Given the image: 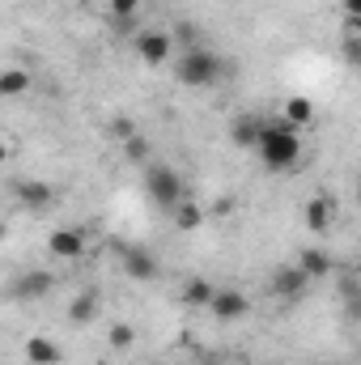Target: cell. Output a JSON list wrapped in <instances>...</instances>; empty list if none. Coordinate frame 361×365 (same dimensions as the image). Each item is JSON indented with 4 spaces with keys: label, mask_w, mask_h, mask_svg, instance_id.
<instances>
[{
    "label": "cell",
    "mask_w": 361,
    "mask_h": 365,
    "mask_svg": "<svg viewBox=\"0 0 361 365\" xmlns=\"http://www.w3.org/2000/svg\"><path fill=\"white\" fill-rule=\"evenodd\" d=\"M357 9L361 0H345V21H357Z\"/></svg>",
    "instance_id": "cb8c5ba5"
},
{
    "label": "cell",
    "mask_w": 361,
    "mask_h": 365,
    "mask_svg": "<svg viewBox=\"0 0 361 365\" xmlns=\"http://www.w3.org/2000/svg\"><path fill=\"white\" fill-rule=\"evenodd\" d=\"M208 310H213V319H221V323H238V319H247L251 302H247L243 289H230V284H225V289H213Z\"/></svg>",
    "instance_id": "8992f818"
},
{
    "label": "cell",
    "mask_w": 361,
    "mask_h": 365,
    "mask_svg": "<svg viewBox=\"0 0 361 365\" xmlns=\"http://www.w3.org/2000/svg\"><path fill=\"white\" fill-rule=\"evenodd\" d=\"M132 47H136V56H141L149 68H158V64L171 60V51H175V34H166V30H141Z\"/></svg>",
    "instance_id": "5b68a950"
},
{
    "label": "cell",
    "mask_w": 361,
    "mask_h": 365,
    "mask_svg": "<svg viewBox=\"0 0 361 365\" xmlns=\"http://www.w3.org/2000/svg\"><path fill=\"white\" fill-rule=\"evenodd\" d=\"M111 132H115V136H119V140H128V136H136V123H132V119H128V115H119V119H115V123H111Z\"/></svg>",
    "instance_id": "603a6c76"
},
{
    "label": "cell",
    "mask_w": 361,
    "mask_h": 365,
    "mask_svg": "<svg viewBox=\"0 0 361 365\" xmlns=\"http://www.w3.org/2000/svg\"><path fill=\"white\" fill-rule=\"evenodd\" d=\"M132 340H136V331H132L128 323H115V327L106 331V344H111V349H132Z\"/></svg>",
    "instance_id": "44dd1931"
},
{
    "label": "cell",
    "mask_w": 361,
    "mask_h": 365,
    "mask_svg": "<svg viewBox=\"0 0 361 365\" xmlns=\"http://www.w3.org/2000/svg\"><path fill=\"white\" fill-rule=\"evenodd\" d=\"M30 86H34V77L26 68H4L0 73V98H21Z\"/></svg>",
    "instance_id": "e0dca14e"
},
{
    "label": "cell",
    "mask_w": 361,
    "mask_h": 365,
    "mask_svg": "<svg viewBox=\"0 0 361 365\" xmlns=\"http://www.w3.org/2000/svg\"><path fill=\"white\" fill-rule=\"evenodd\" d=\"M175 225H179V230H200V225H204V208H200L195 200H179V204H175Z\"/></svg>",
    "instance_id": "d6986e66"
},
{
    "label": "cell",
    "mask_w": 361,
    "mask_h": 365,
    "mask_svg": "<svg viewBox=\"0 0 361 365\" xmlns=\"http://www.w3.org/2000/svg\"><path fill=\"white\" fill-rule=\"evenodd\" d=\"M51 289H56V276L43 272V268H34V272L13 276V284H9V297H13V302H39V297H47Z\"/></svg>",
    "instance_id": "52a82bcc"
},
{
    "label": "cell",
    "mask_w": 361,
    "mask_h": 365,
    "mask_svg": "<svg viewBox=\"0 0 361 365\" xmlns=\"http://www.w3.org/2000/svg\"><path fill=\"white\" fill-rule=\"evenodd\" d=\"M47 251L56 255V259H81L86 251H90V238H86V230H77V225H56L51 234H47Z\"/></svg>",
    "instance_id": "277c9868"
},
{
    "label": "cell",
    "mask_w": 361,
    "mask_h": 365,
    "mask_svg": "<svg viewBox=\"0 0 361 365\" xmlns=\"http://www.w3.org/2000/svg\"><path fill=\"white\" fill-rule=\"evenodd\" d=\"M315 119V102L310 98H285V106H280V123H289V128H306Z\"/></svg>",
    "instance_id": "9a60e30c"
},
{
    "label": "cell",
    "mask_w": 361,
    "mask_h": 365,
    "mask_svg": "<svg viewBox=\"0 0 361 365\" xmlns=\"http://www.w3.org/2000/svg\"><path fill=\"white\" fill-rule=\"evenodd\" d=\"M145 191H149V200L162 208V212H175V204L187 200V182L179 179V170H171V166H149L145 170Z\"/></svg>",
    "instance_id": "3957f363"
},
{
    "label": "cell",
    "mask_w": 361,
    "mask_h": 365,
    "mask_svg": "<svg viewBox=\"0 0 361 365\" xmlns=\"http://www.w3.org/2000/svg\"><path fill=\"white\" fill-rule=\"evenodd\" d=\"M298 268L306 272V280H327V276L336 272V259H332L323 247H306V251L298 255Z\"/></svg>",
    "instance_id": "4fadbf2b"
},
{
    "label": "cell",
    "mask_w": 361,
    "mask_h": 365,
    "mask_svg": "<svg viewBox=\"0 0 361 365\" xmlns=\"http://www.w3.org/2000/svg\"><path fill=\"white\" fill-rule=\"evenodd\" d=\"M21 357L30 365H60L64 361V353H60V344L51 336H26L21 340Z\"/></svg>",
    "instance_id": "30bf717a"
},
{
    "label": "cell",
    "mask_w": 361,
    "mask_h": 365,
    "mask_svg": "<svg viewBox=\"0 0 361 365\" xmlns=\"http://www.w3.org/2000/svg\"><path fill=\"white\" fill-rule=\"evenodd\" d=\"M123 153H128V162H149V140L145 136H128L123 140Z\"/></svg>",
    "instance_id": "7402d4cb"
},
{
    "label": "cell",
    "mask_w": 361,
    "mask_h": 365,
    "mask_svg": "<svg viewBox=\"0 0 361 365\" xmlns=\"http://www.w3.org/2000/svg\"><path fill=\"white\" fill-rule=\"evenodd\" d=\"M13 195L21 200V208H34V212L56 204V187L43 179H13Z\"/></svg>",
    "instance_id": "ba28073f"
},
{
    "label": "cell",
    "mask_w": 361,
    "mask_h": 365,
    "mask_svg": "<svg viewBox=\"0 0 361 365\" xmlns=\"http://www.w3.org/2000/svg\"><path fill=\"white\" fill-rule=\"evenodd\" d=\"M306 284H310V280H306V272H302L298 264H289V268H276V272H272V293H276V297H285V302H289V297H302V293H306Z\"/></svg>",
    "instance_id": "7c38bea8"
},
{
    "label": "cell",
    "mask_w": 361,
    "mask_h": 365,
    "mask_svg": "<svg viewBox=\"0 0 361 365\" xmlns=\"http://www.w3.org/2000/svg\"><path fill=\"white\" fill-rule=\"evenodd\" d=\"M332 221H336V200H332V195H315V200L306 204V230L327 234Z\"/></svg>",
    "instance_id": "5bb4252c"
},
{
    "label": "cell",
    "mask_w": 361,
    "mask_h": 365,
    "mask_svg": "<svg viewBox=\"0 0 361 365\" xmlns=\"http://www.w3.org/2000/svg\"><path fill=\"white\" fill-rule=\"evenodd\" d=\"M111 13H115V26H119V30H128V26H132V17L141 13V0H111Z\"/></svg>",
    "instance_id": "ffe728a7"
},
{
    "label": "cell",
    "mask_w": 361,
    "mask_h": 365,
    "mask_svg": "<svg viewBox=\"0 0 361 365\" xmlns=\"http://www.w3.org/2000/svg\"><path fill=\"white\" fill-rule=\"evenodd\" d=\"M4 162H9V145L0 140V166H4Z\"/></svg>",
    "instance_id": "d4e9b609"
},
{
    "label": "cell",
    "mask_w": 361,
    "mask_h": 365,
    "mask_svg": "<svg viewBox=\"0 0 361 365\" xmlns=\"http://www.w3.org/2000/svg\"><path fill=\"white\" fill-rule=\"evenodd\" d=\"M264 115H255V110H247V115H238L234 123H230V140L238 145V149H255V140H260V132H264Z\"/></svg>",
    "instance_id": "8fae6325"
},
{
    "label": "cell",
    "mask_w": 361,
    "mask_h": 365,
    "mask_svg": "<svg viewBox=\"0 0 361 365\" xmlns=\"http://www.w3.org/2000/svg\"><path fill=\"white\" fill-rule=\"evenodd\" d=\"M93 314H98V293H93V289L77 293V297H73V306H68V323H73V327H86Z\"/></svg>",
    "instance_id": "2e32d148"
},
{
    "label": "cell",
    "mask_w": 361,
    "mask_h": 365,
    "mask_svg": "<svg viewBox=\"0 0 361 365\" xmlns=\"http://www.w3.org/2000/svg\"><path fill=\"white\" fill-rule=\"evenodd\" d=\"M123 276L145 284V280H158L162 276V264H158V255H149L141 247H123Z\"/></svg>",
    "instance_id": "9c48e42d"
},
{
    "label": "cell",
    "mask_w": 361,
    "mask_h": 365,
    "mask_svg": "<svg viewBox=\"0 0 361 365\" xmlns=\"http://www.w3.org/2000/svg\"><path fill=\"white\" fill-rule=\"evenodd\" d=\"M213 289H217V284H208L204 276H191V280H183V306H208Z\"/></svg>",
    "instance_id": "ac0fdd59"
},
{
    "label": "cell",
    "mask_w": 361,
    "mask_h": 365,
    "mask_svg": "<svg viewBox=\"0 0 361 365\" xmlns=\"http://www.w3.org/2000/svg\"><path fill=\"white\" fill-rule=\"evenodd\" d=\"M225 77V64H221V56H213L208 47H187L179 60V81L187 90H208V86H217Z\"/></svg>",
    "instance_id": "7a4b0ae2"
},
{
    "label": "cell",
    "mask_w": 361,
    "mask_h": 365,
    "mask_svg": "<svg viewBox=\"0 0 361 365\" xmlns=\"http://www.w3.org/2000/svg\"><path fill=\"white\" fill-rule=\"evenodd\" d=\"M255 153L268 170H293L298 158H302V136L289 123H264V132L255 140Z\"/></svg>",
    "instance_id": "6da1fadb"
}]
</instances>
